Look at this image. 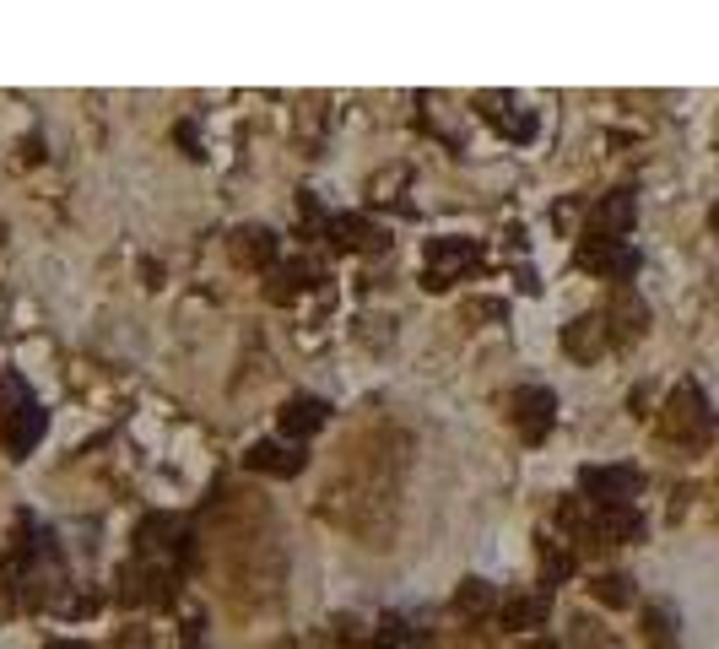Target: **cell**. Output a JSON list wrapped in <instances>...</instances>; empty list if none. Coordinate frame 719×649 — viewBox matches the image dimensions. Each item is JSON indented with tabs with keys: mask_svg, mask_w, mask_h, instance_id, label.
I'll return each instance as SVG.
<instances>
[{
	"mask_svg": "<svg viewBox=\"0 0 719 649\" xmlns=\"http://www.w3.org/2000/svg\"><path fill=\"white\" fill-rule=\"evenodd\" d=\"M628 217H633V201L628 195H617V201H606V211L595 222H601V233H611V228H628Z\"/></svg>",
	"mask_w": 719,
	"mask_h": 649,
	"instance_id": "8",
	"label": "cell"
},
{
	"mask_svg": "<svg viewBox=\"0 0 719 649\" xmlns=\"http://www.w3.org/2000/svg\"><path fill=\"white\" fill-rule=\"evenodd\" d=\"M584 487H590V493H601L606 503H622V498H633V487H638V471H633V466L584 471Z\"/></svg>",
	"mask_w": 719,
	"mask_h": 649,
	"instance_id": "2",
	"label": "cell"
},
{
	"mask_svg": "<svg viewBox=\"0 0 719 649\" xmlns=\"http://www.w3.org/2000/svg\"><path fill=\"white\" fill-rule=\"evenodd\" d=\"M552 395L547 390H519L514 395V417L525 422V439H541V433H547V417H552Z\"/></svg>",
	"mask_w": 719,
	"mask_h": 649,
	"instance_id": "1",
	"label": "cell"
},
{
	"mask_svg": "<svg viewBox=\"0 0 719 649\" xmlns=\"http://www.w3.org/2000/svg\"><path fill=\"white\" fill-rule=\"evenodd\" d=\"M482 606H487V585L482 579H471V585L460 590V612H482Z\"/></svg>",
	"mask_w": 719,
	"mask_h": 649,
	"instance_id": "9",
	"label": "cell"
},
{
	"mask_svg": "<svg viewBox=\"0 0 719 649\" xmlns=\"http://www.w3.org/2000/svg\"><path fill=\"white\" fill-rule=\"evenodd\" d=\"M319 422H325V401H314V395L287 401V412H282V428H287V433H314Z\"/></svg>",
	"mask_w": 719,
	"mask_h": 649,
	"instance_id": "4",
	"label": "cell"
},
{
	"mask_svg": "<svg viewBox=\"0 0 719 649\" xmlns=\"http://www.w3.org/2000/svg\"><path fill=\"white\" fill-rule=\"evenodd\" d=\"M714 228H719V206H714Z\"/></svg>",
	"mask_w": 719,
	"mask_h": 649,
	"instance_id": "10",
	"label": "cell"
},
{
	"mask_svg": "<svg viewBox=\"0 0 719 649\" xmlns=\"http://www.w3.org/2000/svg\"><path fill=\"white\" fill-rule=\"evenodd\" d=\"M38 433H44V412H38V406H22V417L6 422V449L11 455H28V444Z\"/></svg>",
	"mask_w": 719,
	"mask_h": 649,
	"instance_id": "3",
	"label": "cell"
},
{
	"mask_svg": "<svg viewBox=\"0 0 719 649\" xmlns=\"http://www.w3.org/2000/svg\"><path fill=\"white\" fill-rule=\"evenodd\" d=\"M249 466H260V471H276V476H287V471H298V466H303V455H287V449H276V444H260L255 455H249Z\"/></svg>",
	"mask_w": 719,
	"mask_h": 649,
	"instance_id": "5",
	"label": "cell"
},
{
	"mask_svg": "<svg viewBox=\"0 0 719 649\" xmlns=\"http://www.w3.org/2000/svg\"><path fill=\"white\" fill-rule=\"evenodd\" d=\"M644 622H649V644H655V649H676V617L671 612H665V606H649V612H644Z\"/></svg>",
	"mask_w": 719,
	"mask_h": 649,
	"instance_id": "6",
	"label": "cell"
},
{
	"mask_svg": "<svg viewBox=\"0 0 719 649\" xmlns=\"http://www.w3.org/2000/svg\"><path fill=\"white\" fill-rule=\"evenodd\" d=\"M628 585H633V579H622V574H606L601 585H595V595H601L606 606H628V601H633V590H628Z\"/></svg>",
	"mask_w": 719,
	"mask_h": 649,
	"instance_id": "7",
	"label": "cell"
}]
</instances>
